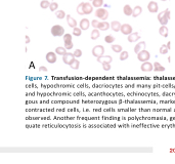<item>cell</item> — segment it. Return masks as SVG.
I'll return each instance as SVG.
<instances>
[{"instance_id":"18","label":"cell","mask_w":175,"mask_h":164,"mask_svg":"<svg viewBox=\"0 0 175 164\" xmlns=\"http://www.w3.org/2000/svg\"><path fill=\"white\" fill-rule=\"evenodd\" d=\"M121 26H122V24H121L120 22H118V21H113L111 23V28H112V30H113L114 32H119V31H120Z\"/></svg>"},{"instance_id":"16","label":"cell","mask_w":175,"mask_h":164,"mask_svg":"<svg viewBox=\"0 0 175 164\" xmlns=\"http://www.w3.org/2000/svg\"><path fill=\"white\" fill-rule=\"evenodd\" d=\"M97 62L103 64V63H110L111 64L113 62V58L111 55H101L100 58H97Z\"/></svg>"},{"instance_id":"7","label":"cell","mask_w":175,"mask_h":164,"mask_svg":"<svg viewBox=\"0 0 175 164\" xmlns=\"http://www.w3.org/2000/svg\"><path fill=\"white\" fill-rule=\"evenodd\" d=\"M45 59L46 61L49 63V64H55L57 60V53H53V51H49V53H46L45 55Z\"/></svg>"},{"instance_id":"10","label":"cell","mask_w":175,"mask_h":164,"mask_svg":"<svg viewBox=\"0 0 175 164\" xmlns=\"http://www.w3.org/2000/svg\"><path fill=\"white\" fill-rule=\"evenodd\" d=\"M90 26H91V23H90L88 19H82L79 23V27L81 28L82 30H84V31H86V30L89 29Z\"/></svg>"},{"instance_id":"42","label":"cell","mask_w":175,"mask_h":164,"mask_svg":"<svg viewBox=\"0 0 175 164\" xmlns=\"http://www.w3.org/2000/svg\"><path fill=\"white\" fill-rule=\"evenodd\" d=\"M25 42H26V44H28V43H30L31 41H30V37L28 35H26L25 36Z\"/></svg>"},{"instance_id":"25","label":"cell","mask_w":175,"mask_h":164,"mask_svg":"<svg viewBox=\"0 0 175 164\" xmlns=\"http://www.w3.org/2000/svg\"><path fill=\"white\" fill-rule=\"evenodd\" d=\"M55 17L58 19V20H62V19H65L67 17V14H66V12H64V10H62V9H60V10H57L55 12Z\"/></svg>"},{"instance_id":"8","label":"cell","mask_w":175,"mask_h":164,"mask_svg":"<svg viewBox=\"0 0 175 164\" xmlns=\"http://www.w3.org/2000/svg\"><path fill=\"white\" fill-rule=\"evenodd\" d=\"M140 70L142 71V72H152L153 70H154V64H152V63L150 62H143L141 65V67H140Z\"/></svg>"},{"instance_id":"13","label":"cell","mask_w":175,"mask_h":164,"mask_svg":"<svg viewBox=\"0 0 175 164\" xmlns=\"http://www.w3.org/2000/svg\"><path fill=\"white\" fill-rule=\"evenodd\" d=\"M146 42L144 41H140V42H138L137 44L134 46V53L137 55L139 51H141V50H143V49H146Z\"/></svg>"},{"instance_id":"5","label":"cell","mask_w":175,"mask_h":164,"mask_svg":"<svg viewBox=\"0 0 175 164\" xmlns=\"http://www.w3.org/2000/svg\"><path fill=\"white\" fill-rule=\"evenodd\" d=\"M137 59L138 61L140 62H148V60L151 59V53H148V50H146V49H143V50L139 51V53H137Z\"/></svg>"},{"instance_id":"38","label":"cell","mask_w":175,"mask_h":164,"mask_svg":"<svg viewBox=\"0 0 175 164\" xmlns=\"http://www.w3.org/2000/svg\"><path fill=\"white\" fill-rule=\"evenodd\" d=\"M73 53H74L75 58H81L82 57V50L81 49H75V51Z\"/></svg>"},{"instance_id":"28","label":"cell","mask_w":175,"mask_h":164,"mask_svg":"<svg viewBox=\"0 0 175 164\" xmlns=\"http://www.w3.org/2000/svg\"><path fill=\"white\" fill-rule=\"evenodd\" d=\"M70 67L73 69V70H78V69L80 68V62L78 61L77 59H75L74 61H73L72 63H71Z\"/></svg>"},{"instance_id":"19","label":"cell","mask_w":175,"mask_h":164,"mask_svg":"<svg viewBox=\"0 0 175 164\" xmlns=\"http://www.w3.org/2000/svg\"><path fill=\"white\" fill-rule=\"evenodd\" d=\"M123 12H124V14L126 17H130V16H132V14H133V8L131 7L129 4H126V5L123 7Z\"/></svg>"},{"instance_id":"12","label":"cell","mask_w":175,"mask_h":164,"mask_svg":"<svg viewBox=\"0 0 175 164\" xmlns=\"http://www.w3.org/2000/svg\"><path fill=\"white\" fill-rule=\"evenodd\" d=\"M66 20H67V23H68V25L70 26L71 28H75V27H77V21L75 20V19L73 18L72 16H70V14H67Z\"/></svg>"},{"instance_id":"32","label":"cell","mask_w":175,"mask_h":164,"mask_svg":"<svg viewBox=\"0 0 175 164\" xmlns=\"http://www.w3.org/2000/svg\"><path fill=\"white\" fill-rule=\"evenodd\" d=\"M114 41H116L115 37L113 35H107L105 37V43H109V44H113Z\"/></svg>"},{"instance_id":"33","label":"cell","mask_w":175,"mask_h":164,"mask_svg":"<svg viewBox=\"0 0 175 164\" xmlns=\"http://www.w3.org/2000/svg\"><path fill=\"white\" fill-rule=\"evenodd\" d=\"M73 38V35L70 33H65V35L62 36V40H64V42H71Z\"/></svg>"},{"instance_id":"41","label":"cell","mask_w":175,"mask_h":164,"mask_svg":"<svg viewBox=\"0 0 175 164\" xmlns=\"http://www.w3.org/2000/svg\"><path fill=\"white\" fill-rule=\"evenodd\" d=\"M39 71H40V72H47V68L45 66H41L40 68H39Z\"/></svg>"},{"instance_id":"31","label":"cell","mask_w":175,"mask_h":164,"mask_svg":"<svg viewBox=\"0 0 175 164\" xmlns=\"http://www.w3.org/2000/svg\"><path fill=\"white\" fill-rule=\"evenodd\" d=\"M49 6H50V2H49L48 0H42V1L40 2V7L42 8V9L49 8Z\"/></svg>"},{"instance_id":"46","label":"cell","mask_w":175,"mask_h":164,"mask_svg":"<svg viewBox=\"0 0 175 164\" xmlns=\"http://www.w3.org/2000/svg\"><path fill=\"white\" fill-rule=\"evenodd\" d=\"M90 1H92V0H90Z\"/></svg>"},{"instance_id":"27","label":"cell","mask_w":175,"mask_h":164,"mask_svg":"<svg viewBox=\"0 0 175 164\" xmlns=\"http://www.w3.org/2000/svg\"><path fill=\"white\" fill-rule=\"evenodd\" d=\"M111 48H112V50L116 53H120L121 51H123L122 46H121V45H118V44H112Z\"/></svg>"},{"instance_id":"36","label":"cell","mask_w":175,"mask_h":164,"mask_svg":"<svg viewBox=\"0 0 175 164\" xmlns=\"http://www.w3.org/2000/svg\"><path fill=\"white\" fill-rule=\"evenodd\" d=\"M57 8H58V3H57V2H51L50 6H49V9L51 12H57Z\"/></svg>"},{"instance_id":"43","label":"cell","mask_w":175,"mask_h":164,"mask_svg":"<svg viewBox=\"0 0 175 164\" xmlns=\"http://www.w3.org/2000/svg\"><path fill=\"white\" fill-rule=\"evenodd\" d=\"M166 45H167V47H168V48H169V50H170V49H171V42H170V41H169V42H168Z\"/></svg>"},{"instance_id":"20","label":"cell","mask_w":175,"mask_h":164,"mask_svg":"<svg viewBox=\"0 0 175 164\" xmlns=\"http://www.w3.org/2000/svg\"><path fill=\"white\" fill-rule=\"evenodd\" d=\"M159 33L163 37H168V35H169V29L166 26H161L159 29Z\"/></svg>"},{"instance_id":"23","label":"cell","mask_w":175,"mask_h":164,"mask_svg":"<svg viewBox=\"0 0 175 164\" xmlns=\"http://www.w3.org/2000/svg\"><path fill=\"white\" fill-rule=\"evenodd\" d=\"M99 36H100V30H98V29H93V30H92L91 34H90V38H91L92 40L98 39Z\"/></svg>"},{"instance_id":"11","label":"cell","mask_w":175,"mask_h":164,"mask_svg":"<svg viewBox=\"0 0 175 164\" xmlns=\"http://www.w3.org/2000/svg\"><path fill=\"white\" fill-rule=\"evenodd\" d=\"M158 9H159V6H158V3L155 1H151L148 2V10L150 12H152V14H155V12H158Z\"/></svg>"},{"instance_id":"39","label":"cell","mask_w":175,"mask_h":164,"mask_svg":"<svg viewBox=\"0 0 175 164\" xmlns=\"http://www.w3.org/2000/svg\"><path fill=\"white\" fill-rule=\"evenodd\" d=\"M64 43H65L64 46L66 47V48L68 49V50H69V49H72V48H73V46H74V44H73L72 41H71V42H64Z\"/></svg>"},{"instance_id":"40","label":"cell","mask_w":175,"mask_h":164,"mask_svg":"<svg viewBox=\"0 0 175 164\" xmlns=\"http://www.w3.org/2000/svg\"><path fill=\"white\" fill-rule=\"evenodd\" d=\"M98 24H99V21L98 20L91 21V26L93 27V29H97V27H98Z\"/></svg>"},{"instance_id":"22","label":"cell","mask_w":175,"mask_h":164,"mask_svg":"<svg viewBox=\"0 0 175 164\" xmlns=\"http://www.w3.org/2000/svg\"><path fill=\"white\" fill-rule=\"evenodd\" d=\"M154 71L155 72H159V73L164 72V71H165V67L162 66L159 62H156V63H154Z\"/></svg>"},{"instance_id":"9","label":"cell","mask_w":175,"mask_h":164,"mask_svg":"<svg viewBox=\"0 0 175 164\" xmlns=\"http://www.w3.org/2000/svg\"><path fill=\"white\" fill-rule=\"evenodd\" d=\"M121 33L123 34V35H127L128 36L129 34L132 33V27H131L129 24H123L122 26H121Z\"/></svg>"},{"instance_id":"26","label":"cell","mask_w":175,"mask_h":164,"mask_svg":"<svg viewBox=\"0 0 175 164\" xmlns=\"http://www.w3.org/2000/svg\"><path fill=\"white\" fill-rule=\"evenodd\" d=\"M76 12L78 14H80V16H84V2H81V3L77 6Z\"/></svg>"},{"instance_id":"1","label":"cell","mask_w":175,"mask_h":164,"mask_svg":"<svg viewBox=\"0 0 175 164\" xmlns=\"http://www.w3.org/2000/svg\"><path fill=\"white\" fill-rule=\"evenodd\" d=\"M170 20V10L165 9L158 14V21L162 26H166Z\"/></svg>"},{"instance_id":"17","label":"cell","mask_w":175,"mask_h":164,"mask_svg":"<svg viewBox=\"0 0 175 164\" xmlns=\"http://www.w3.org/2000/svg\"><path fill=\"white\" fill-rule=\"evenodd\" d=\"M93 10V5L89 2H84V14H90Z\"/></svg>"},{"instance_id":"6","label":"cell","mask_w":175,"mask_h":164,"mask_svg":"<svg viewBox=\"0 0 175 164\" xmlns=\"http://www.w3.org/2000/svg\"><path fill=\"white\" fill-rule=\"evenodd\" d=\"M75 59H76V58H75L74 53H67L66 55H62V62L66 65H68V66H70L71 63L74 61Z\"/></svg>"},{"instance_id":"37","label":"cell","mask_w":175,"mask_h":164,"mask_svg":"<svg viewBox=\"0 0 175 164\" xmlns=\"http://www.w3.org/2000/svg\"><path fill=\"white\" fill-rule=\"evenodd\" d=\"M103 69L105 71H110L111 70V64L110 63H103Z\"/></svg>"},{"instance_id":"4","label":"cell","mask_w":175,"mask_h":164,"mask_svg":"<svg viewBox=\"0 0 175 164\" xmlns=\"http://www.w3.org/2000/svg\"><path fill=\"white\" fill-rule=\"evenodd\" d=\"M92 55L93 57H95L96 59L97 58H100L101 55H105V47L103 45H95V46L92 48Z\"/></svg>"},{"instance_id":"3","label":"cell","mask_w":175,"mask_h":164,"mask_svg":"<svg viewBox=\"0 0 175 164\" xmlns=\"http://www.w3.org/2000/svg\"><path fill=\"white\" fill-rule=\"evenodd\" d=\"M95 17L101 21H105L108 18H109V12H108L105 8L99 7L95 10Z\"/></svg>"},{"instance_id":"45","label":"cell","mask_w":175,"mask_h":164,"mask_svg":"<svg viewBox=\"0 0 175 164\" xmlns=\"http://www.w3.org/2000/svg\"><path fill=\"white\" fill-rule=\"evenodd\" d=\"M161 1H166V0H161Z\"/></svg>"},{"instance_id":"29","label":"cell","mask_w":175,"mask_h":164,"mask_svg":"<svg viewBox=\"0 0 175 164\" xmlns=\"http://www.w3.org/2000/svg\"><path fill=\"white\" fill-rule=\"evenodd\" d=\"M129 58V53H128V51H126V50H123V51H121L120 53V61H126L127 59Z\"/></svg>"},{"instance_id":"15","label":"cell","mask_w":175,"mask_h":164,"mask_svg":"<svg viewBox=\"0 0 175 164\" xmlns=\"http://www.w3.org/2000/svg\"><path fill=\"white\" fill-rule=\"evenodd\" d=\"M128 41L129 42H136V41H138L140 39V35L137 33V32H134V33H131V34H129L128 35Z\"/></svg>"},{"instance_id":"30","label":"cell","mask_w":175,"mask_h":164,"mask_svg":"<svg viewBox=\"0 0 175 164\" xmlns=\"http://www.w3.org/2000/svg\"><path fill=\"white\" fill-rule=\"evenodd\" d=\"M92 5L95 8H99L103 5V0H92Z\"/></svg>"},{"instance_id":"14","label":"cell","mask_w":175,"mask_h":164,"mask_svg":"<svg viewBox=\"0 0 175 164\" xmlns=\"http://www.w3.org/2000/svg\"><path fill=\"white\" fill-rule=\"evenodd\" d=\"M110 27H111V24H109L108 22H105V21H101V22H99L97 29L100 30V31H107Z\"/></svg>"},{"instance_id":"44","label":"cell","mask_w":175,"mask_h":164,"mask_svg":"<svg viewBox=\"0 0 175 164\" xmlns=\"http://www.w3.org/2000/svg\"><path fill=\"white\" fill-rule=\"evenodd\" d=\"M170 152H175V150H170Z\"/></svg>"},{"instance_id":"21","label":"cell","mask_w":175,"mask_h":164,"mask_svg":"<svg viewBox=\"0 0 175 164\" xmlns=\"http://www.w3.org/2000/svg\"><path fill=\"white\" fill-rule=\"evenodd\" d=\"M55 53H57V55H66L67 53H68V49L66 48L65 46H58L55 48Z\"/></svg>"},{"instance_id":"35","label":"cell","mask_w":175,"mask_h":164,"mask_svg":"<svg viewBox=\"0 0 175 164\" xmlns=\"http://www.w3.org/2000/svg\"><path fill=\"white\" fill-rule=\"evenodd\" d=\"M159 51H160V53H161V55H166V53L169 51V48H168L167 45H166V44H163L161 47H160Z\"/></svg>"},{"instance_id":"24","label":"cell","mask_w":175,"mask_h":164,"mask_svg":"<svg viewBox=\"0 0 175 164\" xmlns=\"http://www.w3.org/2000/svg\"><path fill=\"white\" fill-rule=\"evenodd\" d=\"M142 12V8H141V6H139V5H137V6H135L134 8H133V14H132V17L133 18H137V17H139L140 16V14Z\"/></svg>"},{"instance_id":"34","label":"cell","mask_w":175,"mask_h":164,"mask_svg":"<svg viewBox=\"0 0 175 164\" xmlns=\"http://www.w3.org/2000/svg\"><path fill=\"white\" fill-rule=\"evenodd\" d=\"M82 34V29L81 28H78V27H75L73 28V35L74 36H77V37H79V36H81Z\"/></svg>"},{"instance_id":"2","label":"cell","mask_w":175,"mask_h":164,"mask_svg":"<svg viewBox=\"0 0 175 164\" xmlns=\"http://www.w3.org/2000/svg\"><path fill=\"white\" fill-rule=\"evenodd\" d=\"M50 32H51V34H52V36H55V37H60V36L65 35V29H64V27L60 25L52 26Z\"/></svg>"}]
</instances>
